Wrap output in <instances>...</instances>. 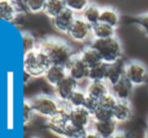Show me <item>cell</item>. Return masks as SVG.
Segmentation results:
<instances>
[{
  "label": "cell",
  "instance_id": "1",
  "mask_svg": "<svg viewBox=\"0 0 148 138\" xmlns=\"http://www.w3.org/2000/svg\"><path fill=\"white\" fill-rule=\"evenodd\" d=\"M38 49L49 56L53 66L64 69H66L76 56L69 43L57 37H47L42 39L39 43Z\"/></svg>",
  "mask_w": 148,
  "mask_h": 138
},
{
  "label": "cell",
  "instance_id": "2",
  "mask_svg": "<svg viewBox=\"0 0 148 138\" xmlns=\"http://www.w3.org/2000/svg\"><path fill=\"white\" fill-rule=\"evenodd\" d=\"M90 45L98 51L102 62L107 66L121 62L123 58V47L117 36L107 39H92Z\"/></svg>",
  "mask_w": 148,
  "mask_h": 138
},
{
  "label": "cell",
  "instance_id": "3",
  "mask_svg": "<svg viewBox=\"0 0 148 138\" xmlns=\"http://www.w3.org/2000/svg\"><path fill=\"white\" fill-rule=\"evenodd\" d=\"M35 114L45 119L53 118L62 108V103L53 97L47 95H38L29 101Z\"/></svg>",
  "mask_w": 148,
  "mask_h": 138
},
{
  "label": "cell",
  "instance_id": "4",
  "mask_svg": "<svg viewBox=\"0 0 148 138\" xmlns=\"http://www.w3.org/2000/svg\"><path fill=\"white\" fill-rule=\"evenodd\" d=\"M125 79L134 88L142 87L148 82V69L139 60L125 62Z\"/></svg>",
  "mask_w": 148,
  "mask_h": 138
},
{
  "label": "cell",
  "instance_id": "5",
  "mask_svg": "<svg viewBox=\"0 0 148 138\" xmlns=\"http://www.w3.org/2000/svg\"><path fill=\"white\" fill-rule=\"evenodd\" d=\"M68 35L75 43H84L88 41H92V26L87 23L82 17H77Z\"/></svg>",
  "mask_w": 148,
  "mask_h": 138
},
{
  "label": "cell",
  "instance_id": "6",
  "mask_svg": "<svg viewBox=\"0 0 148 138\" xmlns=\"http://www.w3.org/2000/svg\"><path fill=\"white\" fill-rule=\"evenodd\" d=\"M66 70L68 76L76 81L79 85L85 81H88L90 69L84 64V62L81 60L79 55L75 56V58L66 67Z\"/></svg>",
  "mask_w": 148,
  "mask_h": 138
},
{
  "label": "cell",
  "instance_id": "7",
  "mask_svg": "<svg viewBox=\"0 0 148 138\" xmlns=\"http://www.w3.org/2000/svg\"><path fill=\"white\" fill-rule=\"evenodd\" d=\"M78 89L79 84L68 76L57 87L53 88L56 99L62 104H66L69 102V100H70V98L72 97V95L75 93V91Z\"/></svg>",
  "mask_w": 148,
  "mask_h": 138
},
{
  "label": "cell",
  "instance_id": "8",
  "mask_svg": "<svg viewBox=\"0 0 148 138\" xmlns=\"http://www.w3.org/2000/svg\"><path fill=\"white\" fill-rule=\"evenodd\" d=\"M69 122L78 128L90 130L93 124V117L85 108L70 109Z\"/></svg>",
  "mask_w": 148,
  "mask_h": 138
},
{
  "label": "cell",
  "instance_id": "9",
  "mask_svg": "<svg viewBox=\"0 0 148 138\" xmlns=\"http://www.w3.org/2000/svg\"><path fill=\"white\" fill-rule=\"evenodd\" d=\"M23 71L29 73L33 78L43 77L47 71L43 69L39 62L37 49L23 56Z\"/></svg>",
  "mask_w": 148,
  "mask_h": 138
},
{
  "label": "cell",
  "instance_id": "10",
  "mask_svg": "<svg viewBox=\"0 0 148 138\" xmlns=\"http://www.w3.org/2000/svg\"><path fill=\"white\" fill-rule=\"evenodd\" d=\"M78 16L74 13L73 11H71L70 9L66 8L60 15H58L56 18L51 19V24H53V28L60 33L68 35L69 31H70L72 25L74 24L75 20Z\"/></svg>",
  "mask_w": 148,
  "mask_h": 138
},
{
  "label": "cell",
  "instance_id": "11",
  "mask_svg": "<svg viewBox=\"0 0 148 138\" xmlns=\"http://www.w3.org/2000/svg\"><path fill=\"white\" fill-rule=\"evenodd\" d=\"M135 88L126 79L111 87V93L115 96L119 102H130Z\"/></svg>",
  "mask_w": 148,
  "mask_h": 138
},
{
  "label": "cell",
  "instance_id": "12",
  "mask_svg": "<svg viewBox=\"0 0 148 138\" xmlns=\"http://www.w3.org/2000/svg\"><path fill=\"white\" fill-rule=\"evenodd\" d=\"M118 126L115 121L110 120L106 122H93L91 129L101 138H111L119 131Z\"/></svg>",
  "mask_w": 148,
  "mask_h": 138
},
{
  "label": "cell",
  "instance_id": "13",
  "mask_svg": "<svg viewBox=\"0 0 148 138\" xmlns=\"http://www.w3.org/2000/svg\"><path fill=\"white\" fill-rule=\"evenodd\" d=\"M49 129L53 134L62 138H83L88 130L74 126L71 123L64 127H49Z\"/></svg>",
  "mask_w": 148,
  "mask_h": 138
},
{
  "label": "cell",
  "instance_id": "14",
  "mask_svg": "<svg viewBox=\"0 0 148 138\" xmlns=\"http://www.w3.org/2000/svg\"><path fill=\"white\" fill-rule=\"evenodd\" d=\"M132 117V106L130 102H119L113 109V120L119 124H125Z\"/></svg>",
  "mask_w": 148,
  "mask_h": 138
},
{
  "label": "cell",
  "instance_id": "15",
  "mask_svg": "<svg viewBox=\"0 0 148 138\" xmlns=\"http://www.w3.org/2000/svg\"><path fill=\"white\" fill-rule=\"evenodd\" d=\"M123 79H125V62H119L108 66L106 83L110 86V88L121 82Z\"/></svg>",
  "mask_w": 148,
  "mask_h": 138
},
{
  "label": "cell",
  "instance_id": "16",
  "mask_svg": "<svg viewBox=\"0 0 148 138\" xmlns=\"http://www.w3.org/2000/svg\"><path fill=\"white\" fill-rule=\"evenodd\" d=\"M85 91L87 96L100 101L102 98L111 92V88L106 82H88Z\"/></svg>",
  "mask_w": 148,
  "mask_h": 138
},
{
  "label": "cell",
  "instance_id": "17",
  "mask_svg": "<svg viewBox=\"0 0 148 138\" xmlns=\"http://www.w3.org/2000/svg\"><path fill=\"white\" fill-rule=\"evenodd\" d=\"M66 77H68V74H66V69L62 68V67L53 66V65H51L47 70V72L45 73L43 78H45V82L49 84V86L55 88V87H57L64 79H66Z\"/></svg>",
  "mask_w": 148,
  "mask_h": 138
},
{
  "label": "cell",
  "instance_id": "18",
  "mask_svg": "<svg viewBox=\"0 0 148 138\" xmlns=\"http://www.w3.org/2000/svg\"><path fill=\"white\" fill-rule=\"evenodd\" d=\"M120 13L115 7H112V6L102 7L101 17H100V22L101 23L107 24V25L116 29L120 24Z\"/></svg>",
  "mask_w": 148,
  "mask_h": 138
},
{
  "label": "cell",
  "instance_id": "19",
  "mask_svg": "<svg viewBox=\"0 0 148 138\" xmlns=\"http://www.w3.org/2000/svg\"><path fill=\"white\" fill-rule=\"evenodd\" d=\"M81 60L84 62V64L88 67L89 69H92L94 67H97L99 65L103 64L102 58L100 55L98 54V51L96 49H94L91 45L85 47L82 51L79 54Z\"/></svg>",
  "mask_w": 148,
  "mask_h": 138
},
{
  "label": "cell",
  "instance_id": "20",
  "mask_svg": "<svg viewBox=\"0 0 148 138\" xmlns=\"http://www.w3.org/2000/svg\"><path fill=\"white\" fill-rule=\"evenodd\" d=\"M66 8V1H62V0H47L45 4L43 13L49 18H51V20L57 17L58 15H60Z\"/></svg>",
  "mask_w": 148,
  "mask_h": 138
},
{
  "label": "cell",
  "instance_id": "21",
  "mask_svg": "<svg viewBox=\"0 0 148 138\" xmlns=\"http://www.w3.org/2000/svg\"><path fill=\"white\" fill-rule=\"evenodd\" d=\"M102 8L95 3H90L84 12L81 14V17L89 23L91 26L100 23V17H101Z\"/></svg>",
  "mask_w": 148,
  "mask_h": 138
},
{
  "label": "cell",
  "instance_id": "22",
  "mask_svg": "<svg viewBox=\"0 0 148 138\" xmlns=\"http://www.w3.org/2000/svg\"><path fill=\"white\" fill-rule=\"evenodd\" d=\"M93 39H107L116 36V29L104 23H98L92 26Z\"/></svg>",
  "mask_w": 148,
  "mask_h": 138
},
{
  "label": "cell",
  "instance_id": "23",
  "mask_svg": "<svg viewBox=\"0 0 148 138\" xmlns=\"http://www.w3.org/2000/svg\"><path fill=\"white\" fill-rule=\"evenodd\" d=\"M16 11L9 0H0V20L11 23L15 17Z\"/></svg>",
  "mask_w": 148,
  "mask_h": 138
},
{
  "label": "cell",
  "instance_id": "24",
  "mask_svg": "<svg viewBox=\"0 0 148 138\" xmlns=\"http://www.w3.org/2000/svg\"><path fill=\"white\" fill-rule=\"evenodd\" d=\"M108 66L106 64H101L97 67L90 69L88 82H106Z\"/></svg>",
  "mask_w": 148,
  "mask_h": 138
},
{
  "label": "cell",
  "instance_id": "25",
  "mask_svg": "<svg viewBox=\"0 0 148 138\" xmlns=\"http://www.w3.org/2000/svg\"><path fill=\"white\" fill-rule=\"evenodd\" d=\"M87 93L85 90H82L79 88L78 90L75 91V93L72 95V97L70 98L68 104V106L70 107V109H77V108H83L85 105V102L87 100Z\"/></svg>",
  "mask_w": 148,
  "mask_h": 138
},
{
  "label": "cell",
  "instance_id": "26",
  "mask_svg": "<svg viewBox=\"0 0 148 138\" xmlns=\"http://www.w3.org/2000/svg\"><path fill=\"white\" fill-rule=\"evenodd\" d=\"M21 38H22V43H23L24 55L30 53V51H33L34 49H37L36 38H35L32 33L28 32V31H21Z\"/></svg>",
  "mask_w": 148,
  "mask_h": 138
},
{
  "label": "cell",
  "instance_id": "27",
  "mask_svg": "<svg viewBox=\"0 0 148 138\" xmlns=\"http://www.w3.org/2000/svg\"><path fill=\"white\" fill-rule=\"evenodd\" d=\"M90 3L91 2L87 1V0H68L66 1V6L68 9H70L77 15L79 13L82 14Z\"/></svg>",
  "mask_w": 148,
  "mask_h": 138
},
{
  "label": "cell",
  "instance_id": "28",
  "mask_svg": "<svg viewBox=\"0 0 148 138\" xmlns=\"http://www.w3.org/2000/svg\"><path fill=\"white\" fill-rule=\"evenodd\" d=\"M93 122H106V121L113 120V111L107 110L99 106L97 110L92 115Z\"/></svg>",
  "mask_w": 148,
  "mask_h": 138
},
{
  "label": "cell",
  "instance_id": "29",
  "mask_svg": "<svg viewBox=\"0 0 148 138\" xmlns=\"http://www.w3.org/2000/svg\"><path fill=\"white\" fill-rule=\"evenodd\" d=\"M45 4V0H27L25 1L27 12H30L31 14H38L39 12H43Z\"/></svg>",
  "mask_w": 148,
  "mask_h": 138
},
{
  "label": "cell",
  "instance_id": "30",
  "mask_svg": "<svg viewBox=\"0 0 148 138\" xmlns=\"http://www.w3.org/2000/svg\"><path fill=\"white\" fill-rule=\"evenodd\" d=\"M118 100L115 98V96L110 92L109 94L103 97L101 100L99 101V106L102 108H105L107 110H111L113 111V109L115 108V106L117 105Z\"/></svg>",
  "mask_w": 148,
  "mask_h": 138
},
{
  "label": "cell",
  "instance_id": "31",
  "mask_svg": "<svg viewBox=\"0 0 148 138\" xmlns=\"http://www.w3.org/2000/svg\"><path fill=\"white\" fill-rule=\"evenodd\" d=\"M35 115V112L33 110V108L31 107L29 101H24L23 104V125L24 126H27L31 121L33 120V117Z\"/></svg>",
  "mask_w": 148,
  "mask_h": 138
},
{
  "label": "cell",
  "instance_id": "32",
  "mask_svg": "<svg viewBox=\"0 0 148 138\" xmlns=\"http://www.w3.org/2000/svg\"><path fill=\"white\" fill-rule=\"evenodd\" d=\"M135 23L138 25L139 29L144 33V35L148 38V12L137 17Z\"/></svg>",
  "mask_w": 148,
  "mask_h": 138
},
{
  "label": "cell",
  "instance_id": "33",
  "mask_svg": "<svg viewBox=\"0 0 148 138\" xmlns=\"http://www.w3.org/2000/svg\"><path fill=\"white\" fill-rule=\"evenodd\" d=\"M83 108H85V109L88 111L90 114L93 115L94 112H95V111L99 108V101L88 96V97H87L86 102H85V105H84V107H83Z\"/></svg>",
  "mask_w": 148,
  "mask_h": 138
},
{
  "label": "cell",
  "instance_id": "34",
  "mask_svg": "<svg viewBox=\"0 0 148 138\" xmlns=\"http://www.w3.org/2000/svg\"><path fill=\"white\" fill-rule=\"evenodd\" d=\"M26 13L27 12H18V13H16L15 17L12 20L11 23L14 24L16 27L22 28L25 25V22H26Z\"/></svg>",
  "mask_w": 148,
  "mask_h": 138
},
{
  "label": "cell",
  "instance_id": "35",
  "mask_svg": "<svg viewBox=\"0 0 148 138\" xmlns=\"http://www.w3.org/2000/svg\"><path fill=\"white\" fill-rule=\"evenodd\" d=\"M11 2H12V4H13V7H14V9H15L16 13H18V12H27L25 1H18V0H15V1H11Z\"/></svg>",
  "mask_w": 148,
  "mask_h": 138
},
{
  "label": "cell",
  "instance_id": "36",
  "mask_svg": "<svg viewBox=\"0 0 148 138\" xmlns=\"http://www.w3.org/2000/svg\"><path fill=\"white\" fill-rule=\"evenodd\" d=\"M33 77L31 76L29 73L25 72V71H23V78H22V81H23V84L25 86H27L28 84H30L31 82L33 81Z\"/></svg>",
  "mask_w": 148,
  "mask_h": 138
},
{
  "label": "cell",
  "instance_id": "37",
  "mask_svg": "<svg viewBox=\"0 0 148 138\" xmlns=\"http://www.w3.org/2000/svg\"><path fill=\"white\" fill-rule=\"evenodd\" d=\"M111 138H132V137H131V135L129 134L128 132H126V131L119 130L118 132L115 133Z\"/></svg>",
  "mask_w": 148,
  "mask_h": 138
},
{
  "label": "cell",
  "instance_id": "38",
  "mask_svg": "<svg viewBox=\"0 0 148 138\" xmlns=\"http://www.w3.org/2000/svg\"><path fill=\"white\" fill-rule=\"evenodd\" d=\"M83 138H101V137H100L96 132H94L92 129H90V130L87 131V133L85 134V136Z\"/></svg>",
  "mask_w": 148,
  "mask_h": 138
},
{
  "label": "cell",
  "instance_id": "39",
  "mask_svg": "<svg viewBox=\"0 0 148 138\" xmlns=\"http://www.w3.org/2000/svg\"><path fill=\"white\" fill-rule=\"evenodd\" d=\"M143 138H148V129L146 131H145V133H144V137Z\"/></svg>",
  "mask_w": 148,
  "mask_h": 138
},
{
  "label": "cell",
  "instance_id": "40",
  "mask_svg": "<svg viewBox=\"0 0 148 138\" xmlns=\"http://www.w3.org/2000/svg\"><path fill=\"white\" fill-rule=\"evenodd\" d=\"M147 129H148V119H147Z\"/></svg>",
  "mask_w": 148,
  "mask_h": 138
}]
</instances>
